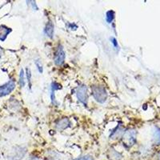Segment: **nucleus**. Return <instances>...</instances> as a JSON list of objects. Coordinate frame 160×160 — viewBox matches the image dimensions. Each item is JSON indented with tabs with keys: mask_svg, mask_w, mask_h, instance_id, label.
Segmentation results:
<instances>
[{
	"mask_svg": "<svg viewBox=\"0 0 160 160\" xmlns=\"http://www.w3.org/2000/svg\"><path fill=\"white\" fill-rule=\"evenodd\" d=\"M27 70V81L29 82V87H32V74H31V70L29 68L26 69Z\"/></svg>",
	"mask_w": 160,
	"mask_h": 160,
	"instance_id": "nucleus-14",
	"label": "nucleus"
},
{
	"mask_svg": "<svg viewBox=\"0 0 160 160\" xmlns=\"http://www.w3.org/2000/svg\"><path fill=\"white\" fill-rule=\"evenodd\" d=\"M136 141V131L133 129L127 130L123 136V142L124 146L127 147H131L135 144Z\"/></svg>",
	"mask_w": 160,
	"mask_h": 160,
	"instance_id": "nucleus-2",
	"label": "nucleus"
},
{
	"mask_svg": "<svg viewBox=\"0 0 160 160\" xmlns=\"http://www.w3.org/2000/svg\"><path fill=\"white\" fill-rule=\"evenodd\" d=\"M19 84L21 87H23L25 86L26 84V81H25V73H24V70L22 69L21 71H20V74H19Z\"/></svg>",
	"mask_w": 160,
	"mask_h": 160,
	"instance_id": "nucleus-13",
	"label": "nucleus"
},
{
	"mask_svg": "<svg viewBox=\"0 0 160 160\" xmlns=\"http://www.w3.org/2000/svg\"><path fill=\"white\" fill-rule=\"evenodd\" d=\"M62 86L58 83H55V82H53L51 84V102H52V103L55 104V91L57 90H59L61 89Z\"/></svg>",
	"mask_w": 160,
	"mask_h": 160,
	"instance_id": "nucleus-10",
	"label": "nucleus"
},
{
	"mask_svg": "<svg viewBox=\"0 0 160 160\" xmlns=\"http://www.w3.org/2000/svg\"><path fill=\"white\" fill-rule=\"evenodd\" d=\"M121 134H122V127L118 126V127L115 129V131L112 132V135H111V138H112V139H116V138H118L119 136H120Z\"/></svg>",
	"mask_w": 160,
	"mask_h": 160,
	"instance_id": "nucleus-12",
	"label": "nucleus"
},
{
	"mask_svg": "<svg viewBox=\"0 0 160 160\" xmlns=\"http://www.w3.org/2000/svg\"><path fill=\"white\" fill-rule=\"evenodd\" d=\"M76 96L82 104L86 106L88 101V90L86 86L80 85L76 90Z\"/></svg>",
	"mask_w": 160,
	"mask_h": 160,
	"instance_id": "nucleus-3",
	"label": "nucleus"
},
{
	"mask_svg": "<svg viewBox=\"0 0 160 160\" xmlns=\"http://www.w3.org/2000/svg\"><path fill=\"white\" fill-rule=\"evenodd\" d=\"M70 126V120L67 118H63V119H59L55 124V128L58 131H63L65 129Z\"/></svg>",
	"mask_w": 160,
	"mask_h": 160,
	"instance_id": "nucleus-7",
	"label": "nucleus"
},
{
	"mask_svg": "<svg viewBox=\"0 0 160 160\" xmlns=\"http://www.w3.org/2000/svg\"><path fill=\"white\" fill-rule=\"evenodd\" d=\"M15 88V82L14 80H10L2 86H0V97H3L11 93Z\"/></svg>",
	"mask_w": 160,
	"mask_h": 160,
	"instance_id": "nucleus-4",
	"label": "nucleus"
},
{
	"mask_svg": "<svg viewBox=\"0 0 160 160\" xmlns=\"http://www.w3.org/2000/svg\"><path fill=\"white\" fill-rule=\"evenodd\" d=\"M114 19H115V12L113 11L110 10L107 12L106 14V20L107 22L108 23H112V22L113 21Z\"/></svg>",
	"mask_w": 160,
	"mask_h": 160,
	"instance_id": "nucleus-11",
	"label": "nucleus"
},
{
	"mask_svg": "<svg viewBox=\"0 0 160 160\" xmlns=\"http://www.w3.org/2000/svg\"><path fill=\"white\" fill-rule=\"evenodd\" d=\"M11 32V29L6 26L1 25L0 26V40L1 41H5L7 37V35Z\"/></svg>",
	"mask_w": 160,
	"mask_h": 160,
	"instance_id": "nucleus-8",
	"label": "nucleus"
},
{
	"mask_svg": "<svg viewBox=\"0 0 160 160\" xmlns=\"http://www.w3.org/2000/svg\"><path fill=\"white\" fill-rule=\"evenodd\" d=\"M112 44H113L114 46H115V47H118V43H117V40L115 39V38H112Z\"/></svg>",
	"mask_w": 160,
	"mask_h": 160,
	"instance_id": "nucleus-18",
	"label": "nucleus"
},
{
	"mask_svg": "<svg viewBox=\"0 0 160 160\" xmlns=\"http://www.w3.org/2000/svg\"><path fill=\"white\" fill-rule=\"evenodd\" d=\"M35 65L37 66L38 70H39V73H43V64L41 63V62L39 60H36L35 61Z\"/></svg>",
	"mask_w": 160,
	"mask_h": 160,
	"instance_id": "nucleus-15",
	"label": "nucleus"
},
{
	"mask_svg": "<svg viewBox=\"0 0 160 160\" xmlns=\"http://www.w3.org/2000/svg\"><path fill=\"white\" fill-rule=\"evenodd\" d=\"M74 160H94V158L91 155H84L82 157H79L78 158H75Z\"/></svg>",
	"mask_w": 160,
	"mask_h": 160,
	"instance_id": "nucleus-16",
	"label": "nucleus"
},
{
	"mask_svg": "<svg viewBox=\"0 0 160 160\" xmlns=\"http://www.w3.org/2000/svg\"><path fill=\"white\" fill-rule=\"evenodd\" d=\"M26 154V150L23 147H16L13 150V154L11 155L12 160H20L23 158Z\"/></svg>",
	"mask_w": 160,
	"mask_h": 160,
	"instance_id": "nucleus-6",
	"label": "nucleus"
},
{
	"mask_svg": "<svg viewBox=\"0 0 160 160\" xmlns=\"http://www.w3.org/2000/svg\"><path fill=\"white\" fill-rule=\"evenodd\" d=\"M31 2H32V6H33V8L34 9H35V10H37L38 9V7H37V6H36V4L35 3V1H31Z\"/></svg>",
	"mask_w": 160,
	"mask_h": 160,
	"instance_id": "nucleus-19",
	"label": "nucleus"
},
{
	"mask_svg": "<svg viewBox=\"0 0 160 160\" xmlns=\"http://www.w3.org/2000/svg\"><path fill=\"white\" fill-rule=\"evenodd\" d=\"M2 53H3V51H2V49L1 48V47H0V57L2 55Z\"/></svg>",
	"mask_w": 160,
	"mask_h": 160,
	"instance_id": "nucleus-20",
	"label": "nucleus"
},
{
	"mask_svg": "<svg viewBox=\"0 0 160 160\" xmlns=\"http://www.w3.org/2000/svg\"><path fill=\"white\" fill-rule=\"evenodd\" d=\"M92 95L99 103H103L107 99V92L103 86H92Z\"/></svg>",
	"mask_w": 160,
	"mask_h": 160,
	"instance_id": "nucleus-1",
	"label": "nucleus"
},
{
	"mask_svg": "<svg viewBox=\"0 0 160 160\" xmlns=\"http://www.w3.org/2000/svg\"><path fill=\"white\" fill-rule=\"evenodd\" d=\"M65 52L64 50H63V47L62 45H59L58 48L56 50V52H55V59H54V62H55V64L57 66H61L64 63L65 61Z\"/></svg>",
	"mask_w": 160,
	"mask_h": 160,
	"instance_id": "nucleus-5",
	"label": "nucleus"
},
{
	"mask_svg": "<svg viewBox=\"0 0 160 160\" xmlns=\"http://www.w3.org/2000/svg\"><path fill=\"white\" fill-rule=\"evenodd\" d=\"M54 24L51 21H49L47 23L45 27V29H44V32L47 35V37L49 38H53V35H54Z\"/></svg>",
	"mask_w": 160,
	"mask_h": 160,
	"instance_id": "nucleus-9",
	"label": "nucleus"
},
{
	"mask_svg": "<svg viewBox=\"0 0 160 160\" xmlns=\"http://www.w3.org/2000/svg\"><path fill=\"white\" fill-rule=\"evenodd\" d=\"M154 139L157 141V142H159L160 141V131H157L154 135Z\"/></svg>",
	"mask_w": 160,
	"mask_h": 160,
	"instance_id": "nucleus-17",
	"label": "nucleus"
}]
</instances>
